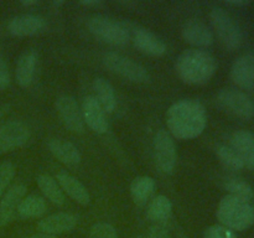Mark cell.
I'll use <instances>...</instances> for the list:
<instances>
[{"mask_svg":"<svg viewBox=\"0 0 254 238\" xmlns=\"http://www.w3.org/2000/svg\"><path fill=\"white\" fill-rule=\"evenodd\" d=\"M166 124L176 139L191 140L200 136L206 129L207 113L201 102L196 99H181L169 108Z\"/></svg>","mask_w":254,"mask_h":238,"instance_id":"cell-1","label":"cell"},{"mask_svg":"<svg viewBox=\"0 0 254 238\" xmlns=\"http://www.w3.org/2000/svg\"><path fill=\"white\" fill-rule=\"evenodd\" d=\"M217 69L216 59L206 50H185L176 61V72L185 83L192 86L206 84Z\"/></svg>","mask_w":254,"mask_h":238,"instance_id":"cell-2","label":"cell"},{"mask_svg":"<svg viewBox=\"0 0 254 238\" xmlns=\"http://www.w3.org/2000/svg\"><path fill=\"white\" fill-rule=\"evenodd\" d=\"M216 215L221 225L231 231H246L254 225L253 206L230 195L220 201Z\"/></svg>","mask_w":254,"mask_h":238,"instance_id":"cell-3","label":"cell"},{"mask_svg":"<svg viewBox=\"0 0 254 238\" xmlns=\"http://www.w3.org/2000/svg\"><path fill=\"white\" fill-rule=\"evenodd\" d=\"M87 26L89 32L104 44L112 46H126L130 41L131 32L128 25L113 17L94 15L88 20Z\"/></svg>","mask_w":254,"mask_h":238,"instance_id":"cell-4","label":"cell"},{"mask_svg":"<svg viewBox=\"0 0 254 238\" xmlns=\"http://www.w3.org/2000/svg\"><path fill=\"white\" fill-rule=\"evenodd\" d=\"M102 62L111 72L134 83H148L150 81V73L143 64L119 52H106L102 57Z\"/></svg>","mask_w":254,"mask_h":238,"instance_id":"cell-5","label":"cell"},{"mask_svg":"<svg viewBox=\"0 0 254 238\" xmlns=\"http://www.w3.org/2000/svg\"><path fill=\"white\" fill-rule=\"evenodd\" d=\"M210 19L216 35L226 49L233 51L242 45V30L223 7H212L210 12Z\"/></svg>","mask_w":254,"mask_h":238,"instance_id":"cell-6","label":"cell"},{"mask_svg":"<svg viewBox=\"0 0 254 238\" xmlns=\"http://www.w3.org/2000/svg\"><path fill=\"white\" fill-rule=\"evenodd\" d=\"M217 103L223 111L250 120L254 117V102L241 89L223 88L217 93Z\"/></svg>","mask_w":254,"mask_h":238,"instance_id":"cell-7","label":"cell"},{"mask_svg":"<svg viewBox=\"0 0 254 238\" xmlns=\"http://www.w3.org/2000/svg\"><path fill=\"white\" fill-rule=\"evenodd\" d=\"M154 159L159 171L165 175L174 173L178 161V151L170 134L160 129L154 136Z\"/></svg>","mask_w":254,"mask_h":238,"instance_id":"cell-8","label":"cell"},{"mask_svg":"<svg viewBox=\"0 0 254 238\" xmlns=\"http://www.w3.org/2000/svg\"><path fill=\"white\" fill-rule=\"evenodd\" d=\"M30 128L22 120H9L0 125V154L21 148L30 139Z\"/></svg>","mask_w":254,"mask_h":238,"instance_id":"cell-9","label":"cell"},{"mask_svg":"<svg viewBox=\"0 0 254 238\" xmlns=\"http://www.w3.org/2000/svg\"><path fill=\"white\" fill-rule=\"evenodd\" d=\"M56 109L62 123L68 130L77 134L83 133L86 124H84L83 117H82L81 108L73 97L68 96V94H62V96L57 97Z\"/></svg>","mask_w":254,"mask_h":238,"instance_id":"cell-10","label":"cell"},{"mask_svg":"<svg viewBox=\"0 0 254 238\" xmlns=\"http://www.w3.org/2000/svg\"><path fill=\"white\" fill-rule=\"evenodd\" d=\"M81 111L84 124H87L91 130L97 134H106L108 131L109 124L107 120V113L103 111L96 97H84Z\"/></svg>","mask_w":254,"mask_h":238,"instance_id":"cell-11","label":"cell"},{"mask_svg":"<svg viewBox=\"0 0 254 238\" xmlns=\"http://www.w3.org/2000/svg\"><path fill=\"white\" fill-rule=\"evenodd\" d=\"M184 40L195 49L202 50L213 44V32L210 27L197 19H190L181 30Z\"/></svg>","mask_w":254,"mask_h":238,"instance_id":"cell-12","label":"cell"},{"mask_svg":"<svg viewBox=\"0 0 254 238\" xmlns=\"http://www.w3.org/2000/svg\"><path fill=\"white\" fill-rule=\"evenodd\" d=\"M133 39L134 46L143 54L153 57H160L165 55L166 44L154 32L145 27H135L133 30Z\"/></svg>","mask_w":254,"mask_h":238,"instance_id":"cell-13","label":"cell"},{"mask_svg":"<svg viewBox=\"0 0 254 238\" xmlns=\"http://www.w3.org/2000/svg\"><path fill=\"white\" fill-rule=\"evenodd\" d=\"M26 196V186L15 183L6 190L0 200V226H6L16 216L17 207Z\"/></svg>","mask_w":254,"mask_h":238,"instance_id":"cell-14","label":"cell"},{"mask_svg":"<svg viewBox=\"0 0 254 238\" xmlns=\"http://www.w3.org/2000/svg\"><path fill=\"white\" fill-rule=\"evenodd\" d=\"M46 27L44 17L34 14H21L12 17L7 24V31L16 37L34 36Z\"/></svg>","mask_w":254,"mask_h":238,"instance_id":"cell-15","label":"cell"},{"mask_svg":"<svg viewBox=\"0 0 254 238\" xmlns=\"http://www.w3.org/2000/svg\"><path fill=\"white\" fill-rule=\"evenodd\" d=\"M231 78L240 88H254V54L242 55L233 62L231 67Z\"/></svg>","mask_w":254,"mask_h":238,"instance_id":"cell-16","label":"cell"},{"mask_svg":"<svg viewBox=\"0 0 254 238\" xmlns=\"http://www.w3.org/2000/svg\"><path fill=\"white\" fill-rule=\"evenodd\" d=\"M231 148L237 153L243 166L254 169V133L250 130H237L231 136Z\"/></svg>","mask_w":254,"mask_h":238,"instance_id":"cell-17","label":"cell"},{"mask_svg":"<svg viewBox=\"0 0 254 238\" xmlns=\"http://www.w3.org/2000/svg\"><path fill=\"white\" fill-rule=\"evenodd\" d=\"M77 225V217L68 212H57L42 218L37 223L40 232L46 235H59V233L72 231Z\"/></svg>","mask_w":254,"mask_h":238,"instance_id":"cell-18","label":"cell"},{"mask_svg":"<svg viewBox=\"0 0 254 238\" xmlns=\"http://www.w3.org/2000/svg\"><path fill=\"white\" fill-rule=\"evenodd\" d=\"M55 178L57 180L62 191L66 192L72 200L76 201L79 205H88L89 201H91V196H89V192L86 186L78 178H74L71 174L64 173V171L57 174Z\"/></svg>","mask_w":254,"mask_h":238,"instance_id":"cell-19","label":"cell"},{"mask_svg":"<svg viewBox=\"0 0 254 238\" xmlns=\"http://www.w3.org/2000/svg\"><path fill=\"white\" fill-rule=\"evenodd\" d=\"M47 148H49L50 153L57 160L64 164V165H78L82 160V156L78 148L74 144H72L71 141L64 140V139L52 138L47 143Z\"/></svg>","mask_w":254,"mask_h":238,"instance_id":"cell-20","label":"cell"},{"mask_svg":"<svg viewBox=\"0 0 254 238\" xmlns=\"http://www.w3.org/2000/svg\"><path fill=\"white\" fill-rule=\"evenodd\" d=\"M37 67V54L34 50H27L24 54L20 55L16 62V69H15V78L16 83L20 87H29L34 82L35 73Z\"/></svg>","mask_w":254,"mask_h":238,"instance_id":"cell-21","label":"cell"},{"mask_svg":"<svg viewBox=\"0 0 254 238\" xmlns=\"http://www.w3.org/2000/svg\"><path fill=\"white\" fill-rule=\"evenodd\" d=\"M47 203L42 196L36 193H30L25 196L17 207L16 215L21 220H30V218H39L46 213Z\"/></svg>","mask_w":254,"mask_h":238,"instance_id":"cell-22","label":"cell"},{"mask_svg":"<svg viewBox=\"0 0 254 238\" xmlns=\"http://www.w3.org/2000/svg\"><path fill=\"white\" fill-rule=\"evenodd\" d=\"M173 213V203L165 195H158L149 202L146 208V217L155 225L160 226L168 222Z\"/></svg>","mask_w":254,"mask_h":238,"instance_id":"cell-23","label":"cell"},{"mask_svg":"<svg viewBox=\"0 0 254 238\" xmlns=\"http://www.w3.org/2000/svg\"><path fill=\"white\" fill-rule=\"evenodd\" d=\"M93 89L96 98L107 114L113 113L117 107V97L113 86L107 79L98 77L93 81Z\"/></svg>","mask_w":254,"mask_h":238,"instance_id":"cell-24","label":"cell"},{"mask_svg":"<svg viewBox=\"0 0 254 238\" xmlns=\"http://www.w3.org/2000/svg\"><path fill=\"white\" fill-rule=\"evenodd\" d=\"M155 190V181L150 176H138L130 183V196L133 202L138 206H144Z\"/></svg>","mask_w":254,"mask_h":238,"instance_id":"cell-25","label":"cell"},{"mask_svg":"<svg viewBox=\"0 0 254 238\" xmlns=\"http://www.w3.org/2000/svg\"><path fill=\"white\" fill-rule=\"evenodd\" d=\"M37 186L44 195V198H47L50 202L56 206H62L64 203V195L62 188L60 187L59 182L52 176L41 174L36 178Z\"/></svg>","mask_w":254,"mask_h":238,"instance_id":"cell-26","label":"cell"},{"mask_svg":"<svg viewBox=\"0 0 254 238\" xmlns=\"http://www.w3.org/2000/svg\"><path fill=\"white\" fill-rule=\"evenodd\" d=\"M223 187L227 191L228 195L233 196L236 198L250 202L254 196L253 187L247 182V181L242 180L240 178H226Z\"/></svg>","mask_w":254,"mask_h":238,"instance_id":"cell-27","label":"cell"},{"mask_svg":"<svg viewBox=\"0 0 254 238\" xmlns=\"http://www.w3.org/2000/svg\"><path fill=\"white\" fill-rule=\"evenodd\" d=\"M216 155H217L220 163L228 170L238 171L245 168L240 156L237 155V153L230 145H225V144L218 145L216 148Z\"/></svg>","mask_w":254,"mask_h":238,"instance_id":"cell-28","label":"cell"},{"mask_svg":"<svg viewBox=\"0 0 254 238\" xmlns=\"http://www.w3.org/2000/svg\"><path fill=\"white\" fill-rule=\"evenodd\" d=\"M15 176V166L10 161L0 164V198L6 192L10 182Z\"/></svg>","mask_w":254,"mask_h":238,"instance_id":"cell-29","label":"cell"},{"mask_svg":"<svg viewBox=\"0 0 254 238\" xmlns=\"http://www.w3.org/2000/svg\"><path fill=\"white\" fill-rule=\"evenodd\" d=\"M89 238H119L116 228L107 222H98L92 226Z\"/></svg>","mask_w":254,"mask_h":238,"instance_id":"cell-30","label":"cell"},{"mask_svg":"<svg viewBox=\"0 0 254 238\" xmlns=\"http://www.w3.org/2000/svg\"><path fill=\"white\" fill-rule=\"evenodd\" d=\"M203 238H236V235L225 226L213 225L205 231Z\"/></svg>","mask_w":254,"mask_h":238,"instance_id":"cell-31","label":"cell"},{"mask_svg":"<svg viewBox=\"0 0 254 238\" xmlns=\"http://www.w3.org/2000/svg\"><path fill=\"white\" fill-rule=\"evenodd\" d=\"M10 84V72L6 62L0 56V91L7 88Z\"/></svg>","mask_w":254,"mask_h":238,"instance_id":"cell-32","label":"cell"},{"mask_svg":"<svg viewBox=\"0 0 254 238\" xmlns=\"http://www.w3.org/2000/svg\"><path fill=\"white\" fill-rule=\"evenodd\" d=\"M148 238H170V235L163 226L155 225L149 230Z\"/></svg>","mask_w":254,"mask_h":238,"instance_id":"cell-33","label":"cell"},{"mask_svg":"<svg viewBox=\"0 0 254 238\" xmlns=\"http://www.w3.org/2000/svg\"><path fill=\"white\" fill-rule=\"evenodd\" d=\"M226 4L231 5V6H246V5L250 4V1H247V0H230V1H226Z\"/></svg>","mask_w":254,"mask_h":238,"instance_id":"cell-34","label":"cell"},{"mask_svg":"<svg viewBox=\"0 0 254 238\" xmlns=\"http://www.w3.org/2000/svg\"><path fill=\"white\" fill-rule=\"evenodd\" d=\"M25 238H57V237H55V236L52 235H46V233L40 232V233H36V235H31L29 236V237H25Z\"/></svg>","mask_w":254,"mask_h":238,"instance_id":"cell-35","label":"cell"},{"mask_svg":"<svg viewBox=\"0 0 254 238\" xmlns=\"http://www.w3.org/2000/svg\"><path fill=\"white\" fill-rule=\"evenodd\" d=\"M22 5H25V6H32V5H37L39 2L36 1V0H24V1H21Z\"/></svg>","mask_w":254,"mask_h":238,"instance_id":"cell-36","label":"cell"},{"mask_svg":"<svg viewBox=\"0 0 254 238\" xmlns=\"http://www.w3.org/2000/svg\"><path fill=\"white\" fill-rule=\"evenodd\" d=\"M7 111H9V107L7 106L0 107V120H1V118L5 116V113H6Z\"/></svg>","mask_w":254,"mask_h":238,"instance_id":"cell-37","label":"cell"},{"mask_svg":"<svg viewBox=\"0 0 254 238\" xmlns=\"http://www.w3.org/2000/svg\"><path fill=\"white\" fill-rule=\"evenodd\" d=\"M81 4L82 5H89V6H91V5H98L99 1H96V0H94V1H89V0H87V1H82Z\"/></svg>","mask_w":254,"mask_h":238,"instance_id":"cell-38","label":"cell"},{"mask_svg":"<svg viewBox=\"0 0 254 238\" xmlns=\"http://www.w3.org/2000/svg\"><path fill=\"white\" fill-rule=\"evenodd\" d=\"M138 238H141V237H138Z\"/></svg>","mask_w":254,"mask_h":238,"instance_id":"cell-39","label":"cell"}]
</instances>
